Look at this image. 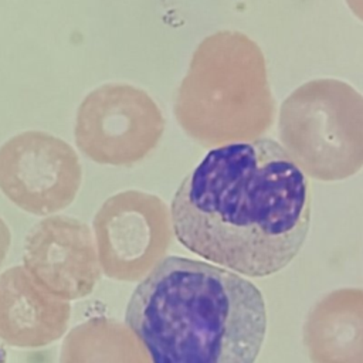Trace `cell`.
<instances>
[{"instance_id": "obj_1", "label": "cell", "mask_w": 363, "mask_h": 363, "mask_svg": "<svg viewBox=\"0 0 363 363\" xmlns=\"http://www.w3.org/2000/svg\"><path fill=\"white\" fill-rule=\"evenodd\" d=\"M311 186L282 145L258 138L211 149L183 179L173 231L193 254L251 278L284 269L311 223Z\"/></svg>"}, {"instance_id": "obj_2", "label": "cell", "mask_w": 363, "mask_h": 363, "mask_svg": "<svg viewBox=\"0 0 363 363\" xmlns=\"http://www.w3.org/2000/svg\"><path fill=\"white\" fill-rule=\"evenodd\" d=\"M125 318L152 363H255L267 332L264 296L251 281L184 257L149 272Z\"/></svg>"}, {"instance_id": "obj_3", "label": "cell", "mask_w": 363, "mask_h": 363, "mask_svg": "<svg viewBox=\"0 0 363 363\" xmlns=\"http://www.w3.org/2000/svg\"><path fill=\"white\" fill-rule=\"evenodd\" d=\"M173 115L203 147L262 138L272 126L275 101L259 45L237 30L201 40L176 91Z\"/></svg>"}, {"instance_id": "obj_4", "label": "cell", "mask_w": 363, "mask_h": 363, "mask_svg": "<svg viewBox=\"0 0 363 363\" xmlns=\"http://www.w3.org/2000/svg\"><path fill=\"white\" fill-rule=\"evenodd\" d=\"M278 136L308 176L345 180L363 167V96L340 79L308 81L282 102Z\"/></svg>"}, {"instance_id": "obj_5", "label": "cell", "mask_w": 363, "mask_h": 363, "mask_svg": "<svg viewBox=\"0 0 363 363\" xmlns=\"http://www.w3.org/2000/svg\"><path fill=\"white\" fill-rule=\"evenodd\" d=\"M164 125L157 104L146 91L129 84H104L79 104L74 136L89 160L132 166L157 147Z\"/></svg>"}, {"instance_id": "obj_6", "label": "cell", "mask_w": 363, "mask_h": 363, "mask_svg": "<svg viewBox=\"0 0 363 363\" xmlns=\"http://www.w3.org/2000/svg\"><path fill=\"white\" fill-rule=\"evenodd\" d=\"M81 182L78 155L51 133L26 130L0 146V190L26 211L48 214L67 207Z\"/></svg>"}, {"instance_id": "obj_7", "label": "cell", "mask_w": 363, "mask_h": 363, "mask_svg": "<svg viewBox=\"0 0 363 363\" xmlns=\"http://www.w3.org/2000/svg\"><path fill=\"white\" fill-rule=\"evenodd\" d=\"M302 339L312 363H363V289L323 295L306 315Z\"/></svg>"}, {"instance_id": "obj_8", "label": "cell", "mask_w": 363, "mask_h": 363, "mask_svg": "<svg viewBox=\"0 0 363 363\" xmlns=\"http://www.w3.org/2000/svg\"><path fill=\"white\" fill-rule=\"evenodd\" d=\"M349 10L360 20L363 21V0H345Z\"/></svg>"}]
</instances>
